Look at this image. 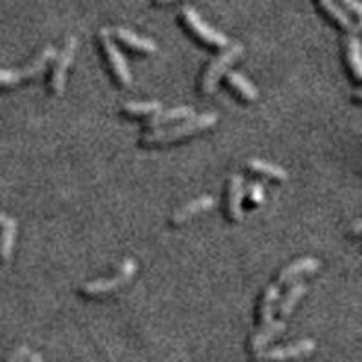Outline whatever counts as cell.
Masks as SVG:
<instances>
[{"label":"cell","mask_w":362,"mask_h":362,"mask_svg":"<svg viewBox=\"0 0 362 362\" xmlns=\"http://www.w3.org/2000/svg\"><path fill=\"white\" fill-rule=\"evenodd\" d=\"M317 2H319L322 11L326 13V17H328L329 21H334L339 28L346 29V31H357L358 25L351 21L350 15L341 8L335 0H317Z\"/></svg>","instance_id":"cell-15"},{"label":"cell","mask_w":362,"mask_h":362,"mask_svg":"<svg viewBox=\"0 0 362 362\" xmlns=\"http://www.w3.org/2000/svg\"><path fill=\"white\" fill-rule=\"evenodd\" d=\"M319 268H321V261L319 259H315V257H303V259H297L292 264H288V267H284L276 283L283 286V284L292 283L296 277L303 276V274H313Z\"/></svg>","instance_id":"cell-10"},{"label":"cell","mask_w":362,"mask_h":362,"mask_svg":"<svg viewBox=\"0 0 362 362\" xmlns=\"http://www.w3.org/2000/svg\"><path fill=\"white\" fill-rule=\"evenodd\" d=\"M100 44L103 47V53L107 57L109 66H111L112 73H115L116 78L119 80V83L124 87H131L132 86V74L131 69L127 67V62H125L124 54L119 53V49L116 47L115 40L111 38V29L103 28L100 29Z\"/></svg>","instance_id":"cell-7"},{"label":"cell","mask_w":362,"mask_h":362,"mask_svg":"<svg viewBox=\"0 0 362 362\" xmlns=\"http://www.w3.org/2000/svg\"><path fill=\"white\" fill-rule=\"evenodd\" d=\"M194 116V109L187 107V105H181V107H174V109H161V111L154 112L148 119V127H160V125L169 124V122H174V119H185Z\"/></svg>","instance_id":"cell-16"},{"label":"cell","mask_w":362,"mask_h":362,"mask_svg":"<svg viewBox=\"0 0 362 362\" xmlns=\"http://www.w3.org/2000/svg\"><path fill=\"white\" fill-rule=\"evenodd\" d=\"M284 328H286V322H284L283 319H279V321H270L268 325L261 326V329H257V332H255L254 337H252V341H250L252 354H257V351L264 350L272 339H276L277 335L283 334Z\"/></svg>","instance_id":"cell-13"},{"label":"cell","mask_w":362,"mask_h":362,"mask_svg":"<svg viewBox=\"0 0 362 362\" xmlns=\"http://www.w3.org/2000/svg\"><path fill=\"white\" fill-rule=\"evenodd\" d=\"M212 206H214V198L209 196V194H205V196H199V198L192 199V202L185 203L181 209H177L173 214V218H170V221H173L174 225H181V223L189 221L190 218L202 214V212L212 209Z\"/></svg>","instance_id":"cell-11"},{"label":"cell","mask_w":362,"mask_h":362,"mask_svg":"<svg viewBox=\"0 0 362 362\" xmlns=\"http://www.w3.org/2000/svg\"><path fill=\"white\" fill-rule=\"evenodd\" d=\"M163 105L158 100L153 102H125L124 111L131 116H145V115H154V112L161 111Z\"/></svg>","instance_id":"cell-22"},{"label":"cell","mask_w":362,"mask_h":362,"mask_svg":"<svg viewBox=\"0 0 362 362\" xmlns=\"http://www.w3.org/2000/svg\"><path fill=\"white\" fill-rule=\"evenodd\" d=\"M248 169L254 170L257 174H264L268 177H276V180H286L288 174L286 170L281 169L279 165H274V163H268V161L263 160H250L248 161Z\"/></svg>","instance_id":"cell-21"},{"label":"cell","mask_w":362,"mask_h":362,"mask_svg":"<svg viewBox=\"0 0 362 362\" xmlns=\"http://www.w3.org/2000/svg\"><path fill=\"white\" fill-rule=\"evenodd\" d=\"M180 15L183 24H185L199 40L205 42V44L216 45V47H228V45H230V40H228L221 31H218V29H214L212 25L206 24L192 6H183Z\"/></svg>","instance_id":"cell-2"},{"label":"cell","mask_w":362,"mask_h":362,"mask_svg":"<svg viewBox=\"0 0 362 362\" xmlns=\"http://www.w3.org/2000/svg\"><path fill=\"white\" fill-rule=\"evenodd\" d=\"M250 199L255 203V205L264 203V189L261 183H252L250 185Z\"/></svg>","instance_id":"cell-24"},{"label":"cell","mask_w":362,"mask_h":362,"mask_svg":"<svg viewBox=\"0 0 362 362\" xmlns=\"http://www.w3.org/2000/svg\"><path fill=\"white\" fill-rule=\"evenodd\" d=\"M156 4H169V2H173V0H154Z\"/></svg>","instance_id":"cell-28"},{"label":"cell","mask_w":362,"mask_h":362,"mask_svg":"<svg viewBox=\"0 0 362 362\" xmlns=\"http://www.w3.org/2000/svg\"><path fill=\"white\" fill-rule=\"evenodd\" d=\"M219 116L216 112H206L202 116H192V118H187V122L180 125H174L169 129H156V131L148 132L144 136V144H169V141H177L180 138H185V136L196 134V132L206 131V129L214 127L218 124Z\"/></svg>","instance_id":"cell-1"},{"label":"cell","mask_w":362,"mask_h":362,"mask_svg":"<svg viewBox=\"0 0 362 362\" xmlns=\"http://www.w3.org/2000/svg\"><path fill=\"white\" fill-rule=\"evenodd\" d=\"M317 344L313 339H303L290 346L272 348V350H261L254 354L255 362H296L310 357L315 351Z\"/></svg>","instance_id":"cell-3"},{"label":"cell","mask_w":362,"mask_h":362,"mask_svg":"<svg viewBox=\"0 0 362 362\" xmlns=\"http://www.w3.org/2000/svg\"><path fill=\"white\" fill-rule=\"evenodd\" d=\"M25 362H42V355L40 354H31L28 358H25Z\"/></svg>","instance_id":"cell-26"},{"label":"cell","mask_w":362,"mask_h":362,"mask_svg":"<svg viewBox=\"0 0 362 362\" xmlns=\"http://www.w3.org/2000/svg\"><path fill=\"white\" fill-rule=\"evenodd\" d=\"M306 290H308V286H306L305 281H296V283L290 286V290L286 293H284L283 300H281L279 305V315L281 319H286V317L292 315L293 308H296V305L299 303V299L306 293Z\"/></svg>","instance_id":"cell-17"},{"label":"cell","mask_w":362,"mask_h":362,"mask_svg":"<svg viewBox=\"0 0 362 362\" xmlns=\"http://www.w3.org/2000/svg\"><path fill=\"white\" fill-rule=\"evenodd\" d=\"M57 57V49L53 45H45L44 49L35 57V60L29 66L22 67V69L17 71H0V87H11L21 83L22 80L25 78H33V76H38L42 71L45 69V66Z\"/></svg>","instance_id":"cell-5"},{"label":"cell","mask_w":362,"mask_h":362,"mask_svg":"<svg viewBox=\"0 0 362 362\" xmlns=\"http://www.w3.org/2000/svg\"><path fill=\"white\" fill-rule=\"evenodd\" d=\"M4 219H6V216L2 214V212H0V225H2V221H4Z\"/></svg>","instance_id":"cell-29"},{"label":"cell","mask_w":362,"mask_h":362,"mask_svg":"<svg viewBox=\"0 0 362 362\" xmlns=\"http://www.w3.org/2000/svg\"><path fill=\"white\" fill-rule=\"evenodd\" d=\"M341 2L346 6V8L350 9L351 13H354L355 17H361L362 8H361V2H358V0H341Z\"/></svg>","instance_id":"cell-25"},{"label":"cell","mask_w":362,"mask_h":362,"mask_svg":"<svg viewBox=\"0 0 362 362\" xmlns=\"http://www.w3.org/2000/svg\"><path fill=\"white\" fill-rule=\"evenodd\" d=\"M225 74L226 82L230 83L247 102H255V100H257V96H259L257 95V89H255V86L247 78V76H243V74L238 73V71H226Z\"/></svg>","instance_id":"cell-19"},{"label":"cell","mask_w":362,"mask_h":362,"mask_svg":"<svg viewBox=\"0 0 362 362\" xmlns=\"http://www.w3.org/2000/svg\"><path fill=\"white\" fill-rule=\"evenodd\" d=\"M243 54V45L241 44H232L228 45L225 51H223L219 57H216L210 66L206 67L205 74H203V80H202V90L210 95V93H214L216 86H218L219 78H221L223 74L228 71V67L238 60L239 57Z\"/></svg>","instance_id":"cell-4"},{"label":"cell","mask_w":362,"mask_h":362,"mask_svg":"<svg viewBox=\"0 0 362 362\" xmlns=\"http://www.w3.org/2000/svg\"><path fill=\"white\" fill-rule=\"evenodd\" d=\"M136 270H138L136 261L125 259L124 263H122V267H119L118 276L111 277V279H103V281L100 279V281H93V283H86L80 292H82L83 296H103V293L115 292V290L125 286V284L134 277Z\"/></svg>","instance_id":"cell-6"},{"label":"cell","mask_w":362,"mask_h":362,"mask_svg":"<svg viewBox=\"0 0 362 362\" xmlns=\"http://www.w3.org/2000/svg\"><path fill=\"white\" fill-rule=\"evenodd\" d=\"M15 239H17V221L13 218H6L0 232V264H8L11 261Z\"/></svg>","instance_id":"cell-14"},{"label":"cell","mask_w":362,"mask_h":362,"mask_svg":"<svg viewBox=\"0 0 362 362\" xmlns=\"http://www.w3.org/2000/svg\"><path fill=\"white\" fill-rule=\"evenodd\" d=\"M76 49H78V38L69 37L66 44H64L62 51L54 57L57 60H54L53 76H51V90H53L54 96H60L64 93V89H66L67 69L73 64Z\"/></svg>","instance_id":"cell-8"},{"label":"cell","mask_w":362,"mask_h":362,"mask_svg":"<svg viewBox=\"0 0 362 362\" xmlns=\"http://www.w3.org/2000/svg\"><path fill=\"white\" fill-rule=\"evenodd\" d=\"M29 355H31V350H29L25 344H22V346H18L17 350L13 351L11 355H9L8 361L6 362H25V358H28Z\"/></svg>","instance_id":"cell-23"},{"label":"cell","mask_w":362,"mask_h":362,"mask_svg":"<svg viewBox=\"0 0 362 362\" xmlns=\"http://www.w3.org/2000/svg\"><path fill=\"white\" fill-rule=\"evenodd\" d=\"M243 196L245 180L241 174H232L228 177V218L232 221H243Z\"/></svg>","instance_id":"cell-9"},{"label":"cell","mask_w":362,"mask_h":362,"mask_svg":"<svg viewBox=\"0 0 362 362\" xmlns=\"http://www.w3.org/2000/svg\"><path fill=\"white\" fill-rule=\"evenodd\" d=\"M346 57H348V64L351 67L355 80L362 78V57H361V42L357 37H350L346 42Z\"/></svg>","instance_id":"cell-20"},{"label":"cell","mask_w":362,"mask_h":362,"mask_svg":"<svg viewBox=\"0 0 362 362\" xmlns=\"http://www.w3.org/2000/svg\"><path fill=\"white\" fill-rule=\"evenodd\" d=\"M354 232H355V235H358V232H361V221H355V225H354Z\"/></svg>","instance_id":"cell-27"},{"label":"cell","mask_w":362,"mask_h":362,"mask_svg":"<svg viewBox=\"0 0 362 362\" xmlns=\"http://www.w3.org/2000/svg\"><path fill=\"white\" fill-rule=\"evenodd\" d=\"M112 33L116 35L118 40H122L127 47H131V49H136V51H140V53H147V54H153L158 51L156 42L151 40V38L147 37H140V35H136L134 31H131V29L116 28Z\"/></svg>","instance_id":"cell-12"},{"label":"cell","mask_w":362,"mask_h":362,"mask_svg":"<svg viewBox=\"0 0 362 362\" xmlns=\"http://www.w3.org/2000/svg\"><path fill=\"white\" fill-rule=\"evenodd\" d=\"M279 292H281V284L272 283L267 290H264L263 300H261V326L268 325L270 321H274V312H276V305L279 300Z\"/></svg>","instance_id":"cell-18"}]
</instances>
